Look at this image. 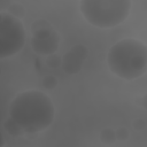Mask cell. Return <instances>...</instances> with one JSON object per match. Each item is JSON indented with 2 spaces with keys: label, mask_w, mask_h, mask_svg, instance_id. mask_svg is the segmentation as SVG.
Segmentation results:
<instances>
[{
  "label": "cell",
  "mask_w": 147,
  "mask_h": 147,
  "mask_svg": "<svg viewBox=\"0 0 147 147\" xmlns=\"http://www.w3.org/2000/svg\"><path fill=\"white\" fill-rule=\"evenodd\" d=\"M55 108L47 94L29 90L17 94L9 105L6 131L16 137L46 130L54 119Z\"/></svg>",
  "instance_id": "6da1fadb"
},
{
  "label": "cell",
  "mask_w": 147,
  "mask_h": 147,
  "mask_svg": "<svg viewBox=\"0 0 147 147\" xmlns=\"http://www.w3.org/2000/svg\"><path fill=\"white\" fill-rule=\"evenodd\" d=\"M110 71L125 80L141 77L147 71V46L137 39L125 38L111 46L107 55Z\"/></svg>",
  "instance_id": "7a4b0ae2"
},
{
  "label": "cell",
  "mask_w": 147,
  "mask_h": 147,
  "mask_svg": "<svg viewBox=\"0 0 147 147\" xmlns=\"http://www.w3.org/2000/svg\"><path fill=\"white\" fill-rule=\"evenodd\" d=\"M129 0H83L80 13L85 20L101 29L113 28L122 23L130 14Z\"/></svg>",
  "instance_id": "3957f363"
},
{
  "label": "cell",
  "mask_w": 147,
  "mask_h": 147,
  "mask_svg": "<svg viewBox=\"0 0 147 147\" xmlns=\"http://www.w3.org/2000/svg\"><path fill=\"white\" fill-rule=\"evenodd\" d=\"M25 44V30L20 18L9 13L0 14V57L18 53Z\"/></svg>",
  "instance_id": "277c9868"
},
{
  "label": "cell",
  "mask_w": 147,
  "mask_h": 147,
  "mask_svg": "<svg viewBox=\"0 0 147 147\" xmlns=\"http://www.w3.org/2000/svg\"><path fill=\"white\" fill-rule=\"evenodd\" d=\"M32 48L36 53L52 55L57 48V38L49 28H44L33 32Z\"/></svg>",
  "instance_id": "5b68a950"
},
{
  "label": "cell",
  "mask_w": 147,
  "mask_h": 147,
  "mask_svg": "<svg viewBox=\"0 0 147 147\" xmlns=\"http://www.w3.org/2000/svg\"><path fill=\"white\" fill-rule=\"evenodd\" d=\"M100 139L101 141H103L105 144L109 145V144H113L117 138H116V132L110 130V129H105L101 134H100Z\"/></svg>",
  "instance_id": "8992f818"
},
{
  "label": "cell",
  "mask_w": 147,
  "mask_h": 147,
  "mask_svg": "<svg viewBox=\"0 0 147 147\" xmlns=\"http://www.w3.org/2000/svg\"><path fill=\"white\" fill-rule=\"evenodd\" d=\"M56 85V79L53 76H46L44 78V86L46 88H53Z\"/></svg>",
  "instance_id": "52a82bcc"
},
{
  "label": "cell",
  "mask_w": 147,
  "mask_h": 147,
  "mask_svg": "<svg viewBox=\"0 0 147 147\" xmlns=\"http://www.w3.org/2000/svg\"><path fill=\"white\" fill-rule=\"evenodd\" d=\"M115 132H116V138H117V139L125 140V139L129 137V132L126 131L125 127H121V129H118V130L115 131Z\"/></svg>",
  "instance_id": "ba28073f"
},
{
  "label": "cell",
  "mask_w": 147,
  "mask_h": 147,
  "mask_svg": "<svg viewBox=\"0 0 147 147\" xmlns=\"http://www.w3.org/2000/svg\"><path fill=\"white\" fill-rule=\"evenodd\" d=\"M144 122L141 119H136V122H133V126L136 127V130H142L144 129Z\"/></svg>",
  "instance_id": "9c48e42d"
},
{
  "label": "cell",
  "mask_w": 147,
  "mask_h": 147,
  "mask_svg": "<svg viewBox=\"0 0 147 147\" xmlns=\"http://www.w3.org/2000/svg\"><path fill=\"white\" fill-rule=\"evenodd\" d=\"M142 105H144V107L147 109V94L144 95V98H142Z\"/></svg>",
  "instance_id": "30bf717a"
}]
</instances>
